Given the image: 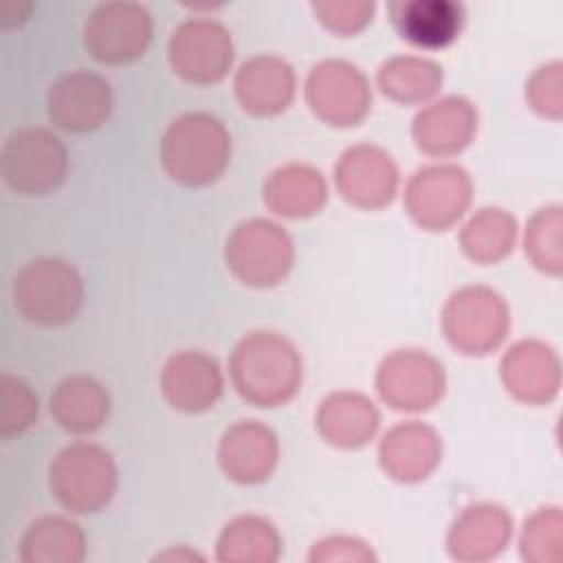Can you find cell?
I'll use <instances>...</instances> for the list:
<instances>
[{"label": "cell", "mask_w": 563, "mask_h": 563, "mask_svg": "<svg viewBox=\"0 0 563 563\" xmlns=\"http://www.w3.org/2000/svg\"><path fill=\"white\" fill-rule=\"evenodd\" d=\"M400 185V172L389 152L372 143L347 147L334 165V187L339 196L365 211L387 207Z\"/></svg>", "instance_id": "cell-14"}, {"label": "cell", "mask_w": 563, "mask_h": 563, "mask_svg": "<svg viewBox=\"0 0 563 563\" xmlns=\"http://www.w3.org/2000/svg\"><path fill=\"white\" fill-rule=\"evenodd\" d=\"M477 108L460 95H446L427 103L411 121L416 147L431 158L462 154L477 134Z\"/></svg>", "instance_id": "cell-18"}, {"label": "cell", "mask_w": 563, "mask_h": 563, "mask_svg": "<svg viewBox=\"0 0 563 563\" xmlns=\"http://www.w3.org/2000/svg\"><path fill=\"white\" fill-rule=\"evenodd\" d=\"M229 273L249 288H273L282 284L295 264L290 233L268 218H249L233 227L224 242Z\"/></svg>", "instance_id": "cell-6"}, {"label": "cell", "mask_w": 563, "mask_h": 563, "mask_svg": "<svg viewBox=\"0 0 563 563\" xmlns=\"http://www.w3.org/2000/svg\"><path fill=\"white\" fill-rule=\"evenodd\" d=\"M110 394L103 383L88 374H70L57 383L48 409L53 420L73 435H90L110 418Z\"/></svg>", "instance_id": "cell-25"}, {"label": "cell", "mask_w": 563, "mask_h": 563, "mask_svg": "<svg viewBox=\"0 0 563 563\" xmlns=\"http://www.w3.org/2000/svg\"><path fill=\"white\" fill-rule=\"evenodd\" d=\"M515 532L512 515L493 501L464 506L446 530V552L457 563H484L497 559Z\"/></svg>", "instance_id": "cell-17"}, {"label": "cell", "mask_w": 563, "mask_h": 563, "mask_svg": "<svg viewBox=\"0 0 563 563\" xmlns=\"http://www.w3.org/2000/svg\"><path fill=\"white\" fill-rule=\"evenodd\" d=\"M40 402L31 385L13 374L0 378V435L4 440L22 435L37 420Z\"/></svg>", "instance_id": "cell-32"}, {"label": "cell", "mask_w": 563, "mask_h": 563, "mask_svg": "<svg viewBox=\"0 0 563 563\" xmlns=\"http://www.w3.org/2000/svg\"><path fill=\"white\" fill-rule=\"evenodd\" d=\"M310 112L334 128L358 125L372 110V86L363 70L345 59L319 62L306 79Z\"/></svg>", "instance_id": "cell-12"}, {"label": "cell", "mask_w": 563, "mask_h": 563, "mask_svg": "<svg viewBox=\"0 0 563 563\" xmlns=\"http://www.w3.org/2000/svg\"><path fill=\"white\" fill-rule=\"evenodd\" d=\"M119 486L112 453L95 442H73L55 453L48 464V488L55 501L75 515L103 510Z\"/></svg>", "instance_id": "cell-4"}, {"label": "cell", "mask_w": 563, "mask_h": 563, "mask_svg": "<svg viewBox=\"0 0 563 563\" xmlns=\"http://www.w3.org/2000/svg\"><path fill=\"white\" fill-rule=\"evenodd\" d=\"M442 81V66L422 55L389 57L376 73L380 92L402 106H422L431 101L440 92Z\"/></svg>", "instance_id": "cell-28"}, {"label": "cell", "mask_w": 563, "mask_h": 563, "mask_svg": "<svg viewBox=\"0 0 563 563\" xmlns=\"http://www.w3.org/2000/svg\"><path fill=\"white\" fill-rule=\"evenodd\" d=\"M279 438L260 420L233 422L218 442V466L235 484L266 482L279 464Z\"/></svg>", "instance_id": "cell-19"}, {"label": "cell", "mask_w": 563, "mask_h": 563, "mask_svg": "<svg viewBox=\"0 0 563 563\" xmlns=\"http://www.w3.org/2000/svg\"><path fill=\"white\" fill-rule=\"evenodd\" d=\"M517 220L501 207H482L460 229L462 253L482 266L506 260L517 244Z\"/></svg>", "instance_id": "cell-29"}, {"label": "cell", "mask_w": 563, "mask_h": 563, "mask_svg": "<svg viewBox=\"0 0 563 563\" xmlns=\"http://www.w3.org/2000/svg\"><path fill=\"white\" fill-rule=\"evenodd\" d=\"M231 134L211 112L194 110L176 117L161 139V167L180 187H209L227 172Z\"/></svg>", "instance_id": "cell-2"}, {"label": "cell", "mask_w": 563, "mask_h": 563, "mask_svg": "<svg viewBox=\"0 0 563 563\" xmlns=\"http://www.w3.org/2000/svg\"><path fill=\"white\" fill-rule=\"evenodd\" d=\"M563 515L559 506L537 508L526 517L519 554L526 563H559L563 556Z\"/></svg>", "instance_id": "cell-31"}, {"label": "cell", "mask_w": 563, "mask_h": 563, "mask_svg": "<svg viewBox=\"0 0 563 563\" xmlns=\"http://www.w3.org/2000/svg\"><path fill=\"white\" fill-rule=\"evenodd\" d=\"M0 165L11 191L20 196H48L68 174V152L51 130L29 125L7 136Z\"/></svg>", "instance_id": "cell-7"}, {"label": "cell", "mask_w": 563, "mask_h": 563, "mask_svg": "<svg viewBox=\"0 0 563 563\" xmlns=\"http://www.w3.org/2000/svg\"><path fill=\"white\" fill-rule=\"evenodd\" d=\"M380 427V411L361 391L336 389L314 411V429L323 442L336 449L356 451L369 444Z\"/></svg>", "instance_id": "cell-23"}, {"label": "cell", "mask_w": 563, "mask_h": 563, "mask_svg": "<svg viewBox=\"0 0 563 563\" xmlns=\"http://www.w3.org/2000/svg\"><path fill=\"white\" fill-rule=\"evenodd\" d=\"M156 561H202V556L194 550H189L187 545H180L178 550L172 548V550H165L161 554H156Z\"/></svg>", "instance_id": "cell-36"}, {"label": "cell", "mask_w": 563, "mask_h": 563, "mask_svg": "<svg viewBox=\"0 0 563 563\" xmlns=\"http://www.w3.org/2000/svg\"><path fill=\"white\" fill-rule=\"evenodd\" d=\"M374 387L387 407L420 413L442 400L446 391V372L427 350L400 347L378 363Z\"/></svg>", "instance_id": "cell-10"}, {"label": "cell", "mask_w": 563, "mask_h": 563, "mask_svg": "<svg viewBox=\"0 0 563 563\" xmlns=\"http://www.w3.org/2000/svg\"><path fill=\"white\" fill-rule=\"evenodd\" d=\"M161 394L180 413H202L216 407L224 394L220 363L202 350L174 352L161 369Z\"/></svg>", "instance_id": "cell-15"}, {"label": "cell", "mask_w": 563, "mask_h": 563, "mask_svg": "<svg viewBox=\"0 0 563 563\" xmlns=\"http://www.w3.org/2000/svg\"><path fill=\"white\" fill-rule=\"evenodd\" d=\"M561 229V205H545L532 213L523 231V251L528 262L550 277H559L563 268Z\"/></svg>", "instance_id": "cell-30"}, {"label": "cell", "mask_w": 563, "mask_h": 563, "mask_svg": "<svg viewBox=\"0 0 563 563\" xmlns=\"http://www.w3.org/2000/svg\"><path fill=\"white\" fill-rule=\"evenodd\" d=\"M15 310L42 328H59L79 314L86 299L81 273L62 257H35L13 277Z\"/></svg>", "instance_id": "cell-3"}, {"label": "cell", "mask_w": 563, "mask_h": 563, "mask_svg": "<svg viewBox=\"0 0 563 563\" xmlns=\"http://www.w3.org/2000/svg\"><path fill=\"white\" fill-rule=\"evenodd\" d=\"M18 556L24 563H81L88 556V539L75 519L42 515L26 526Z\"/></svg>", "instance_id": "cell-26"}, {"label": "cell", "mask_w": 563, "mask_h": 563, "mask_svg": "<svg viewBox=\"0 0 563 563\" xmlns=\"http://www.w3.org/2000/svg\"><path fill=\"white\" fill-rule=\"evenodd\" d=\"M473 202V180L455 163H433L416 169L402 194V205L411 222L424 231H446L455 227Z\"/></svg>", "instance_id": "cell-8"}, {"label": "cell", "mask_w": 563, "mask_h": 563, "mask_svg": "<svg viewBox=\"0 0 563 563\" xmlns=\"http://www.w3.org/2000/svg\"><path fill=\"white\" fill-rule=\"evenodd\" d=\"M396 33L416 48L451 46L466 22V9L453 0H396L387 7Z\"/></svg>", "instance_id": "cell-22"}, {"label": "cell", "mask_w": 563, "mask_h": 563, "mask_svg": "<svg viewBox=\"0 0 563 563\" xmlns=\"http://www.w3.org/2000/svg\"><path fill=\"white\" fill-rule=\"evenodd\" d=\"M154 37V20L141 2L97 4L84 22V46L92 59L108 66L136 62Z\"/></svg>", "instance_id": "cell-9"}, {"label": "cell", "mask_w": 563, "mask_h": 563, "mask_svg": "<svg viewBox=\"0 0 563 563\" xmlns=\"http://www.w3.org/2000/svg\"><path fill=\"white\" fill-rule=\"evenodd\" d=\"M376 559L369 543L352 534L323 537L308 550V563H376Z\"/></svg>", "instance_id": "cell-35"}, {"label": "cell", "mask_w": 563, "mask_h": 563, "mask_svg": "<svg viewBox=\"0 0 563 563\" xmlns=\"http://www.w3.org/2000/svg\"><path fill=\"white\" fill-rule=\"evenodd\" d=\"M526 103L543 119L563 114V64L559 59L539 66L526 81Z\"/></svg>", "instance_id": "cell-33"}, {"label": "cell", "mask_w": 563, "mask_h": 563, "mask_svg": "<svg viewBox=\"0 0 563 563\" xmlns=\"http://www.w3.org/2000/svg\"><path fill=\"white\" fill-rule=\"evenodd\" d=\"M506 391L523 405H548L561 389V361L552 345L539 339H521L499 361Z\"/></svg>", "instance_id": "cell-16"}, {"label": "cell", "mask_w": 563, "mask_h": 563, "mask_svg": "<svg viewBox=\"0 0 563 563\" xmlns=\"http://www.w3.org/2000/svg\"><path fill=\"white\" fill-rule=\"evenodd\" d=\"M442 462L440 433L420 420L398 422L378 442L383 473L400 484L424 482Z\"/></svg>", "instance_id": "cell-20"}, {"label": "cell", "mask_w": 563, "mask_h": 563, "mask_svg": "<svg viewBox=\"0 0 563 563\" xmlns=\"http://www.w3.org/2000/svg\"><path fill=\"white\" fill-rule=\"evenodd\" d=\"M233 90L240 108L251 117H277L297 95V75L284 57L262 53L240 64Z\"/></svg>", "instance_id": "cell-21"}, {"label": "cell", "mask_w": 563, "mask_h": 563, "mask_svg": "<svg viewBox=\"0 0 563 563\" xmlns=\"http://www.w3.org/2000/svg\"><path fill=\"white\" fill-rule=\"evenodd\" d=\"M114 110L112 86L92 70H70L59 75L46 92V114L51 123L70 134L99 130Z\"/></svg>", "instance_id": "cell-13"}, {"label": "cell", "mask_w": 563, "mask_h": 563, "mask_svg": "<svg viewBox=\"0 0 563 563\" xmlns=\"http://www.w3.org/2000/svg\"><path fill=\"white\" fill-rule=\"evenodd\" d=\"M284 541L277 526L262 515H238L224 523L216 541L220 563H275Z\"/></svg>", "instance_id": "cell-27"}, {"label": "cell", "mask_w": 563, "mask_h": 563, "mask_svg": "<svg viewBox=\"0 0 563 563\" xmlns=\"http://www.w3.org/2000/svg\"><path fill=\"white\" fill-rule=\"evenodd\" d=\"M233 57L235 46L229 29L211 18L183 20L167 42L172 70L194 86L222 81L233 66Z\"/></svg>", "instance_id": "cell-11"}, {"label": "cell", "mask_w": 563, "mask_h": 563, "mask_svg": "<svg viewBox=\"0 0 563 563\" xmlns=\"http://www.w3.org/2000/svg\"><path fill=\"white\" fill-rule=\"evenodd\" d=\"M310 9L330 33L350 37L372 22L376 4L367 0H321L312 2Z\"/></svg>", "instance_id": "cell-34"}, {"label": "cell", "mask_w": 563, "mask_h": 563, "mask_svg": "<svg viewBox=\"0 0 563 563\" xmlns=\"http://www.w3.org/2000/svg\"><path fill=\"white\" fill-rule=\"evenodd\" d=\"M229 378L249 405L262 409L282 407L301 389V354L284 334L253 330L231 350Z\"/></svg>", "instance_id": "cell-1"}, {"label": "cell", "mask_w": 563, "mask_h": 563, "mask_svg": "<svg viewBox=\"0 0 563 563\" xmlns=\"http://www.w3.org/2000/svg\"><path fill=\"white\" fill-rule=\"evenodd\" d=\"M262 200L275 216L290 220L312 218L328 202V183L308 163H286L266 176Z\"/></svg>", "instance_id": "cell-24"}, {"label": "cell", "mask_w": 563, "mask_h": 563, "mask_svg": "<svg viewBox=\"0 0 563 563\" xmlns=\"http://www.w3.org/2000/svg\"><path fill=\"white\" fill-rule=\"evenodd\" d=\"M510 308L490 286L471 284L449 295L442 306V334L464 356L495 352L510 332Z\"/></svg>", "instance_id": "cell-5"}]
</instances>
